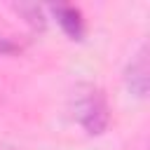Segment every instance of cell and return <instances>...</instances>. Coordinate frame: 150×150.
<instances>
[{
    "mask_svg": "<svg viewBox=\"0 0 150 150\" xmlns=\"http://www.w3.org/2000/svg\"><path fill=\"white\" fill-rule=\"evenodd\" d=\"M124 84L136 98L148 96V91H150V49H148V45H141V49L127 63Z\"/></svg>",
    "mask_w": 150,
    "mask_h": 150,
    "instance_id": "obj_2",
    "label": "cell"
},
{
    "mask_svg": "<svg viewBox=\"0 0 150 150\" xmlns=\"http://www.w3.org/2000/svg\"><path fill=\"white\" fill-rule=\"evenodd\" d=\"M70 112H73V120L89 136L105 134V129L110 124L108 96L98 84H91V82H80L73 89V94H70Z\"/></svg>",
    "mask_w": 150,
    "mask_h": 150,
    "instance_id": "obj_1",
    "label": "cell"
},
{
    "mask_svg": "<svg viewBox=\"0 0 150 150\" xmlns=\"http://www.w3.org/2000/svg\"><path fill=\"white\" fill-rule=\"evenodd\" d=\"M16 52H21V47L12 38H7V35L0 33V54H16Z\"/></svg>",
    "mask_w": 150,
    "mask_h": 150,
    "instance_id": "obj_5",
    "label": "cell"
},
{
    "mask_svg": "<svg viewBox=\"0 0 150 150\" xmlns=\"http://www.w3.org/2000/svg\"><path fill=\"white\" fill-rule=\"evenodd\" d=\"M14 9H16L33 28H38V30L45 28V12H42L40 5H35V2H21V5H14Z\"/></svg>",
    "mask_w": 150,
    "mask_h": 150,
    "instance_id": "obj_4",
    "label": "cell"
},
{
    "mask_svg": "<svg viewBox=\"0 0 150 150\" xmlns=\"http://www.w3.org/2000/svg\"><path fill=\"white\" fill-rule=\"evenodd\" d=\"M52 14L56 16V23L68 35V40H75V42L84 40L87 23H84V16H82L80 7L68 5V2H59V5H52Z\"/></svg>",
    "mask_w": 150,
    "mask_h": 150,
    "instance_id": "obj_3",
    "label": "cell"
}]
</instances>
